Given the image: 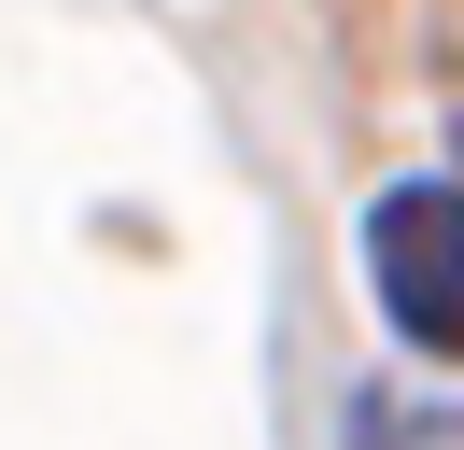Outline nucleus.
<instances>
[{
	"instance_id": "obj_1",
	"label": "nucleus",
	"mask_w": 464,
	"mask_h": 450,
	"mask_svg": "<svg viewBox=\"0 0 464 450\" xmlns=\"http://www.w3.org/2000/svg\"><path fill=\"white\" fill-rule=\"evenodd\" d=\"M366 296L408 352L464 366V183L450 169H422V183H394L366 211Z\"/></svg>"
},
{
	"instance_id": "obj_2",
	"label": "nucleus",
	"mask_w": 464,
	"mask_h": 450,
	"mask_svg": "<svg viewBox=\"0 0 464 450\" xmlns=\"http://www.w3.org/2000/svg\"><path fill=\"white\" fill-rule=\"evenodd\" d=\"M338 450H464V394L450 380H366Z\"/></svg>"
}]
</instances>
